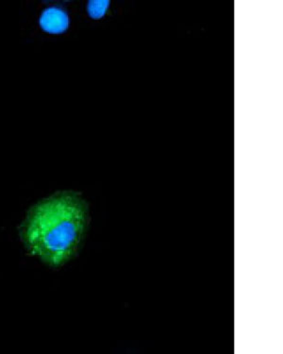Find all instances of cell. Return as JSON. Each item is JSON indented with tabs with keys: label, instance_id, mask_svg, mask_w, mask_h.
Returning a JSON list of instances; mask_svg holds the SVG:
<instances>
[{
	"label": "cell",
	"instance_id": "1",
	"mask_svg": "<svg viewBox=\"0 0 283 354\" xmlns=\"http://www.w3.org/2000/svg\"><path fill=\"white\" fill-rule=\"evenodd\" d=\"M90 222L89 205L81 194L60 191L28 210L20 227V239L32 257L59 268L79 254Z\"/></svg>",
	"mask_w": 283,
	"mask_h": 354
},
{
	"label": "cell",
	"instance_id": "2",
	"mask_svg": "<svg viewBox=\"0 0 283 354\" xmlns=\"http://www.w3.org/2000/svg\"><path fill=\"white\" fill-rule=\"evenodd\" d=\"M39 24L43 32L50 35H61L68 30L70 19L68 12L59 7H50L43 10Z\"/></svg>",
	"mask_w": 283,
	"mask_h": 354
},
{
	"label": "cell",
	"instance_id": "3",
	"mask_svg": "<svg viewBox=\"0 0 283 354\" xmlns=\"http://www.w3.org/2000/svg\"><path fill=\"white\" fill-rule=\"evenodd\" d=\"M110 2L108 0H92L87 5L89 17L95 20L101 19L106 15Z\"/></svg>",
	"mask_w": 283,
	"mask_h": 354
}]
</instances>
